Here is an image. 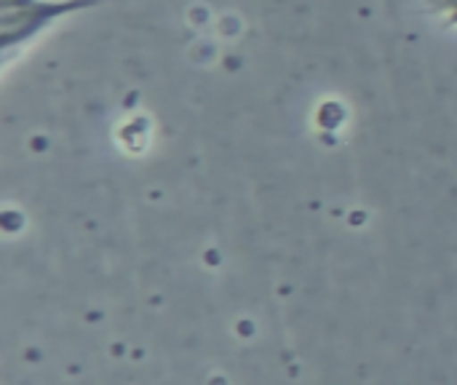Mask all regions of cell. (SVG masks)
Listing matches in <instances>:
<instances>
[{"label": "cell", "mask_w": 457, "mask_h": 385, "mask_svg": "<svg viewBox=\"0 0 457 385\" xmlns=\"http://www.w3.org/2000/svg\"><path fill=\"white\" fill-rule=\"evenodd\" d=\"M83 3H86V0H78V3H48V0H19V3H16V0H5L3 5L19 11V19H24L19 35L11 40V46L19 43V40H24V38H29L35 29L46 27V24L54 21L59 13H67L70 8H80ZM11 46H8V48H11Z\"/></svg>", "instance_id": "cell-1"}]
</instances>
